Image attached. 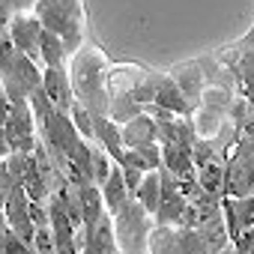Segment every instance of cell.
<instances>
[{
  "label": "cell",
  "mask_w": 254,
  "mask_h": 254,
  "mask_svg": "<svg viewBox=\"0 0 254 254\" xmlns=\"http://www.w3.org/2000/svg\"><path fill=\"white\" fill-rule=\"evenodd\" d=\"M72 90L93 114H108V63L99 48H78L72 54Z\"/></svg>",
  "instance_id": "obj_1"
},
{
  "label": "cell",
  "mask_w": 254,
  "mask_h": 254,
  "mask_svg": "<svg viewBox=\"0 0 254 254\" xmlns=\"http://www.w3.org/2000/svg\"><path fill=\"white\" fill-rule=\"evenodd\" d=\"M254 191V141L236 138L224 150V197H245Z\"/></svg>",
  "instance_id": "obj_2"
},
{
  "label": "cell",
  "mask_w": 254,
  "mask_h": 254,
  "mask_svg": "<svg viewBox=\"0 0 254 254\" xmlns=\"http://www.w3.org/2000/svg\"><path fill=\"white\" fill-rule=\"evenodd\" d=\"M33 12H36V18L42 21L45 30L57 33V36L66 42L69 54H75V51L81 48V39H84L81 18L66 6V0H39Z\"/></svg>",
  "instance_id": "obj_3"
},
{
  "label": "cell",
  "mask_w": 254,
  "mask_h": 254,
  "mask_svg": "<svg viewBox=\"0 0 254 254\" xmlns=\"http://www.w3.org/2000/svg\"><path fill=\"white\" fill-rule=\"evenodd\" d=\"M6 27H9V36H12L15 48H18L21 54H27L30 60L42 63L39 48H42V33H45V27H42V21L36 18V12H15Z\"/></svg>",
  "instance_id": "obj_4"
},
{
  "label": "cell",
  "mask_w": 254,
  "mask_h": 254,
  "mask_svg": "<svg viewBox=\"0 0 254 254\" xmlns=\"http://www.w3.org/2000/svg\"><path fill=\"white\" fill-rule=\"evenodd\" d=\"M221 63L230 69V75H233V90H236V96H242L248 105H254V51L251 48H245V45H236V48H230L224 57H221Z\"/></svg>",
  "instance_id": "obj_5"
},
{
  "label": "cell",
  "mask_w": 254,
  "mask_h": 254,
  "mask_svg": "<svg viewBox=\"0 0 254 254\" xmlns=\"http://www.w3.org/2000/svg\"><path fill=\"white\" fill-rule=\"evenodd\" d=\"M186 209H189V200L180 191V183L162 168V203H159V212L153 215V221L165 224V227H183Z\"/></svg>",
  "instance_id": "obj_6"
},
{
  "label": "cell",
  "mask_w": 254,
  "mask_h": 254,
  "mask_svg": "<svg viewBox=\"0 0 254 254\" xmlns=\"http://www.w3.org/2000/svg\"><path fill=\"white\" fill-rule=\"evenodd\" d=\"M30 203H33V200H30V194H27L24 186H15L12 194H9L6 203H3V215H6L9 230H12L15 236L27 239V242H33V233H36V224H33V215H30Z\"/></svg>",
  "instance_id": "obj_7"
},
{
  "label": "cell",
  "mask_w": 254,
  "mask_h": 254,
  "mask_svg": "<svg viewBox=\"0 0 254 254\" xmlns=\"http://www.w3.org/2000/svg\"><path fill=\"white\" fill-rule=\"evenodd\" d=\"M42 90L51 99V105L63 114L72 111L75 105V90H72V78L66 72V66H45L42 69Z\"/></svg>",
  "instance_id": "obj_8"
},
{
  "label": "cell",
  "mask_w": 254,
  "mask_h": 254,
  "mask_svg": "<svg viewBox=\"0 0 254 254\" xmlns=\"http://www.w3.org/2000/svg\"><path fill=\"white\" fill-rule=\"evenodd\" d=\"M153 93H156V105H162V108H168L171 114H177V117H191L194 114V105L186 99V93L177 87V81L168 75V72H162V75H153Z\"/></svg>",
  "instance_id": "obj_9"
},
{
  "label": "cell",
  "mask_w": 254,
  "mask_h": 254,
  "mask_svg": "<svg viewBox=\"0 0 254 254\" xmlns=\"http://www.w3.org/2000/svg\"><path fill=\"white\" fill-rule=\"evenodd\" d=\"M120 138H123V147L126 150H138V147H147V144H159V126L150 114H138L132 120L120 123Z\"/></svg>",
  "instance_id": "obj_10"
},
{
  "label": "cell",
  "mask_w": 254,
  "mask_h": 254,
  "mask_svg": "<svg viewBox=\"0 0 254 254\" xmlns=\"http://www.w3.org/2000/svg\"><path fill=\"white\" fill-rule=\"evenodd\" d=\"M168 75L177 81V87L186 93V99L197 108V105H200V96H203V90H206V72H200V63H180V66H174Z\"/></svg>",
  "instance_id": "obj_11"
},
{
  "label": "cell",
  "mask_w": 254,
  "mask_h": 254,
  "mask_svg": "<svg viewBox=\"0 0 254 254\" xmlns=\"http://www.w3.org/2000/svg\"><path fill=\"white\" fill-rule=\"evenodd\" d=\"M221 209H224L230 236H239L245 227H254V191L245 197H221Z\"/></svg>",
  "instance_id": "obj_12"
},
{
  "label": "cell",
  "mask_w": 254,
  "mask_h": 254,
  "mask_svg": "<svg viewBox=\"0 0 254 254\" xmlns=\"http://www.w3.org/2000/svg\"><path fill=\"white\" fill-rule=\"evenodd\" d=\"M78 200H81V212H84V224H87V233L96 230V224L102 221V215H108L105 209V197H102V189L96 183H87L78 189Z\"/></svg>",
  "instance_id": "obj_13"
},
{
  "label": "cell",
  "mask_w": 254,
  "mask_h": 254,
  "mask_svg": "<svg viewBox=\"0 0 254 254\" xmlns=\"http://www.w3.org/2000/svg\"><path fill=\"white\" fill-rule=\"evenodd\" d=\"M102 197H105V209H108V215H117L126 203L132 200V191L126 189V180H123L120 165H117V171L111 174V180L102 186Z\"/></svg>",
  "instance_id": "obj_14"
},
{
  "label": "cell",
  "mask_w": 254,
  "mask_h": 254,
  "mask_svg": "<svg viewBox=\"0 0 254 254\" xmlns=\"http://www.w3.org/2000/svg\"><path fill=\"white\" fill-rule=\"evenodd\" d=\"M135 200L150 212L156 215L159 212V203H162V171H147L138 191H135Z\"/></svg>",
  "instance_id": "obj_15"
},
{
  "label": "cell",
  "mask_w": 254,
  "mask_h": 254,
  "mask_svg": "<svg viewBox=\"0 0 254 254\" xmlns=\"http://www.w3.org/2000/svg\"><path fill=\"white\" fill-rule=\"evenodd\" d=\"M147 254H180V227L156 224L147 236Z\"/></svg>",
  "instance_id": "obj_16"
},
{
  "label": "cell",
  "mask_w": 254,
  "mask_h": 254,
  "mask_svg": "<svg viewBox=\"0 0 254 254\" xmlns=\"http://www.w3.org/2000/svg\"><path fill=\"white\" fill-rule=\"evenodd\" d=\"M197 230L203 233V239H206L209 251H218V248H224L227 242H233L230 227H227V218H224V209H221V212H215V215H209Z\"/></svg>",
  "instance_id": "obj_17"
},
{
  "label": "cell",
  "mask_w": 254,
  "mask_h": 254,
  "mask_svg": "<svg viewBox=\"0 0 254 254\" xmlns=\"http://www.w3.org/2000/svg\"><path fill=\"white\" fill-rule=\"evenodd\" d=\"M39 54H42V69H45V66H66V60L72 57L69 48H66V42H63L57 33H51V30L42 33V48H39Z\"/></svg>",
  "instance_id": "obj_18"
},
{
  "label": "cell",
  "mask_w": 254,
  "mask_h": 254,
  "mask_svg": "<svg viewBox=\"0 0 254 254\" xmlns=\"http://www.w3.org/2000/svg\"><path fill=\"white\" fill-rule=\"evenodd\" d=\"M69 117H72V123H75V129H78V135L84 138V141H96V126H93V111L87 108V105H81L78 99H75V105H72V111H69Z\"/></svg>",
  "instance_id": "obj_19"
},
{
  "label": "cell",
  "mask_w": 254,
  "mask_h": 254,
  "mask_svg": "<svg viewBox=\"0 0 254 254\" xmlns=\"http://www.w3.org/2000/svg\"><path fill=\"white\" fill-rule=\"evenodd\" d=\"M180 254H212L197 227H180Z\"/></svg>",
  "instance_id": "obj_20"
},
{
  "label": "cell",
  "mask_w": 254,
  "mask_h": 254,
  "mask_svg": "<svg viewBox=\"0 0 254 254\" xmlns=\"http://www.w3.org/2000/svg\"><path fill=\"white\" fill-rule=\"evenodd\" d=\"M33 248H36V254H57V239H54L51 224L36 227V233H33Z\"/></svg>",
  "instance_id": "obj_21"
},
{
  "label": "cell",
  "mask_w": 254,
  "mask_h": 254,
  "mask_svg": "<svg viewBox=\"0 0 254 254\" xmlns=\"http://www.w3.org/2000/svg\"><path fill=\"white\" fill-rule=\"evenodd\" d=\"M15 186H18V183H15V177H12V171H9V162L0 159V209H3V203H6V197L12 194Z\"/></svg>",
  "instance_id": "obj_22"
},
{
  "label": "cell",
  "mask_w": 254,
  "mask_h": 254,
  "mask_svg": "<svg viewBox=\"0 0 254 254\" xmlns=\"http://www.w3.org/2000/svg\"><path fill=\"white\" fill-rule=\"evenodd\" d=\"M3 254H36V248H33V242H27V239H21V236L9 233V239H6V248H3Z\"/></svg>",
  "instance_id": "obj_23"
},
{
  "label": "cell",
  "mask_w": 254,
  "mask_h": 254,
  "mask_svg": "<svg viewBox=\"0 0 254 254\" xmlns=\"http://www.w3.org/2000/svg\"><path fill=\"white\" fill-rule=\"evenodd\" d=\"M233 245L239 254H254V227H245L239 236H233Z\"/></svg>",
  "instance_id": "obj_24"
},
{
  "label": "cell",
  "mask_w": 254,
  "mask_h": 254,
  "mask_svg": "<svg viewBox=\"0 0 254 254\" xmlns=\"http://www.w3.org/2000/svg\"><path fill=\"white\" fill-rule=\"evenodd\" d=\"M120 171H123L126 189H129L132 197H135V191H138V186H141V180H144V171H141V168H120Z\"/></svg>",
  "instance_id": "obj_25"
},
{
  "label": "cell",
  "mask_w": 254,
  "mask_h": 254,
  "mask_svg": "<svg viewBox=\"0 0 254 254\" xmlns=\"http://www.w3.org/2000/svg\"><path fill=\"white\" fill-rule=\"evenodd\" d=\"M233 129H236V135H242V138H251V141H254V105L248 108V114L233 126Z\"/></svg>",
  "instance_id": "obj_26"
},
{
  "label": "cell",
  "mask_w": 254,
  "mask_h": 254,
  "mask_svg": "<svg viewBox=\"0 0 254 254\" xmlns=\"http://www.w3.org/2000/svg\"><path fill=\"white\" fill-rule=\"evenodd\" d=\"M9 224H6V215H3V209H0V254H3V248H6V239H9Z\"/></svg>",
  "instance_id": "obj_27"
},
{
  "label": "cell",
  "mask_w": 254,
  "mask_h": 254,
  "mask_svg": "<svg viewBox=\"0 0 254 254\" xmlns=\"http://www.w3.org/2000/svg\"><path fill=\"white\" fill-rule=\"evenodd\" d=\"M12 3H15V12H33L39 0H12Z\"/></svg>",
  "instance_id": "obj_28"
},
{
  "label": "cell",
  "mask_w": 254,
  "mask_h": 254,
  "mask_svg": "<svg viewBox=\"0 0 254 254\" xmlns=\"http://www.w3.org/2000/svg\"><path fill=\"white\" fill-rule=\"evenodd\" d=\"M212 254H239V251H236V245H233V242H227L224 248H218V251H212Z\"/></svg>",
  "instance_id": "obj_29"
}]
</instances>
